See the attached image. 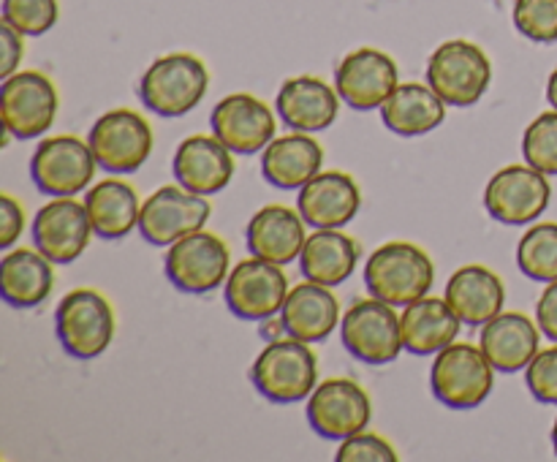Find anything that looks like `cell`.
<instances>
[{
	"label": "cell",
	"mask_w": 557,
	"mask_h": 462,
	"mask_svg": "<svg viewBox=\"0 0 557 462\" xmlns=\"http://www.w3.org/2000/svg\"><path fill=\"white\" fill-rule=\"evenodd\" d=\"M435 283V264L419 245L386 242L370 253L364 264V286L370 297H379L395 308L428 297Z\"/></svg>",
	"instance_id": "obj_1"
},
{
	"label": "cell",
	"mask_w": 557,
	"mask_h": 462,
	"mask_svg": "<svg viewBox=\"0 0 557 462\" xmlns=\"http://www.w3.org/2000/svg\"><path fill=\"white\" fill-rule=\"evenodd\" d=\"M319 380V362L310 342L297 337H275L261 348L250 367V384L261 397L277 405H292L313 395Z\"/></svg>",
	"instance_id": "obj_2"
},
{
	"label": "cell",
	"mask_w": 557,
	"mask_h": 462,
	"mask_svg": "<svg viewBox=\"0 0 557 462\" xmlns=\"http://www.w3.org/2000/svg\"><path fill=\"white\" fill-rule=\"evenodd\" d=\"M210 74L196 54L172 52L152 60L139 79V98L161 117H183L207 96Z\"/></svg>",
	"instance_id": "obj_3"
},
{
	"label": "cell",
	"mask_w": 557,
	"mask_h": 462,
	"mask_svg": "<svg viewBox=\"0 0 557 462\" xmlns=\"http://www.w3.org/2000/svg\"><path fill=\"white\" fill-rule=\"evenodd\" d=\"M430 386L441 405L468 411V408H479L490 397L495 386V367L482 346L455 340L444 351L435 353Z\"/></svg>",
	"instance_id": "obj_4"
},
{
	"label": "cell",
	"mask_w": 557,
	"mask_h": 462,
	"mask_svg": "<svg viewBox=\"0 0 557 462\" xmlns=\"http://www.w3.org/2000/svg\"><path fill=\"white\" fill-rule=\"evenodd\" d=\"M54 332L69 357L90 362L107 351L114 337L112 304L92 288H76L60 299Z\"/></svg>",
	"instance_id": "obj_5"
},
{
	"label": "cell",
	"mask_w": 557,
	"mask_h": 462,
	"mask_svg": "<svg viewBox=\"0 0 557 462\" xmlns=\"http://www.w3.org/2000/svg\"><path fill=\"white\" fill-rule=\"evenodd\" d=\"M493 65L479 43L455 38L444 41L428 63V85L449 107H473L487 92Z\"/></svg>",
	"instance_id": "obj_6"
},
{
	"label": "cell",
	"mask_w": 557,
	"mask_h": 462,
	"mask_svg": "<svg viewBox=\"0 0 557 462\" xmlns=\"http://www.w3.org/2000/svg\"><path fill=\"white\" fill-rule=\"evenodd\" d=\"M343 346L357 362L373 364H392L403 346V326L400 315L395 313V304L384 302L379 297L359 299L348 308V313L341 319Z\"/></svg>",
	"instance_id": "obj_7"
},
{
	"label": "cell",
	"mask_w": 557,
	"mask_h": 462,
	"mask_svg": "<svg viewBox=\"0 0 557 462\" xmlns=\"http://www.w3.org/2000/svg\"><path fill=\"white\" fill-rule=\"evenodd\" d=\"M87 141H90L98 166L112 174H134L150 158L156 136L139 112L112 109L92 123Z\"/></svg>",
	"instance_id": "obj_8"
},
{
	"label": "cell",
	"mask_w": 557,
	"mask_h": 462,
	"mask_svg": "<svg viewBox=\"0 0 557 462\" xmlns=\"http://www.w3.org/2000/svg\"><path fill=\"white\" fill-rule=\"evenodd\" d=\"M0 114L3 130L20 141L38 139L52 128L58 114V90L52 79L38 71H16L5 76L0 87Z\"/></svg>",
	"instance_id": "obj_9"
},
{
	"label": "cell",
	"mask_w": 557,
	"mask_h": 462,
	"mask_svg": "<svg viewBox=\"0 0 557 462\" xmlns=\"http://www.w3.org/2000/svg\"><path fill=\"white\" fill-rule=\"evenodd\" d=\"M228 261H232L228 245L218 234L199 228V232L169 245L163 270L177 291L201 297V294L215 291L226 280Z\"/></svg>",
	"instance_id": "obj_10"
},
{
	"label": "cell",
	"mask_w": 557,
	"mask_h": 462,
	"mask_svg": "<svg viewBox=\"0 0 557 462\" xmlns=\"http://www.w3.org/2000/svg\"><path fill=\"white\" fill-rule=\"evenodd\" d=\"M553 199V185L547 174L533 168L531 163H511L500 172L493 174V179L484 188V207L490 217H495L504 226H525L533 223Z\"/></svg>",
	"instance_id": "obj_11"
},
{
	"label": "cell",
	"mask_w": 557,
	"mask_h": 462,
	"mask_svg": "<svg viewBox=\"0 0 557 462\" xmlns=\"http://www.w3.org/2000/svg\"><path fill=\"white\" fill-rule=\"evenodd\" d=\"M98 161L90 141L79 136H52L36 147L30 158V177L41 193L74 196L96 177Z\"/></svg>",
	"instance_id": "obj_12"
},
{
	"label": "cell",
	"mask_w": 557,
	"mask_h": 462,
	"mask_svg": "<svg viewBox=\"0 0 557 462\" xmlns=\"http://www.w3.org/2000/svg\"><path fill=\"white\" fill-rule=\"evenodd\" d=\"M210 201L190 193L183 185H163L141 204L139 232L156 248H169L177 239L205 228L210 221Z\"/></svg>",
	"instance_id": "obj_13"
},
{
	"label": "cell",
	"mask_w": 557,
	"mask_h": 462,
	"mask_svg": "<svg viewBox=\"0 0 557 462\" xmlns=\"http://www.w3.org/2000/svg\"><path fill=\"white\" fill-rule=\"evenodd\" d=\"M373 419L370 395L351 378H330L308 400V422L326 440H346L368 429Z\"/></svg>",
	"instance_id": "obj_14"
},
{
	"label": "cell",
	"mask_w": 557,
	"mask_h": 462,
	"mask_svg": "<svg viewBox=\"0 0 557 462\" xmlns=\"http://www.w3.org/2000/svg\"><path fill=\"white\" fill-rule=\"evenodd\" d=\"M288 277L281 264L264 259L239 261L226 277V304L237 319L267 321L283 310Z\"/></svg>",
	"instance_id": "obj_15"
},
{
	"label": "cell",
	"mask_w": 557,
	"mask_h": 462,
	"mask_svg": "<svg viewBox=\"0 0 557 462\" xmlns=\"http://www.w3.org/2000/svg\"><path fill=\"white\" fill-rule=\"evenodd\" d=\"M33 242L54 264H71L79 259L90 245L92 228L85 201H74L71 196H54V201L44 204L33 217Z\"/></svg>",
	"instance_id": "obj_16"
},
{
	"label": "cell",
	"mask_w": 557,
	"mask_h": 462,
	"mask_svg": "<svg viewBox=\"0 0 557 462\" xmlns=\"http://www.w3.org/2000/svg\"><path fill=\"white\" fill-rule=\"evenodd\" d=\"M400 85L397 63L386 52L362 47L346 54L335 68V87L343 101L359 112L384 107L386 98Z\"/></svg>",
	"instance_id": "obj_17"
},
{
	"label": "cell",
	"mask_w": 557,
	"mask_h": 462,
	"mask_svg": "<svg viewBox=\"0 0 557 462\" xmlns=\"http://www.w3.org/2000/svg\"><path fill=\"white\" fill-rule=\"evenodd\" d=\"M212 134L239 155H253L275 139L277 120L261 98L250 92H232L221 98L210 114Z\"/></svg>",
	"instance_id": "obj_18"
},
{
	"label": "cell",
	"mask_w": 557,
	"mask_h": 462,
	"mask_svg": "<svg viewBox=\"0 0 557 462\" xmlns=\"http://www.w3.org/2000/svg\"><path fill=\"white\" fill-rule=\"evenodd\" d=\"M172 172L174 179L190 193H221L234 177V150L223 145L215 134L188 136L174 150Z\"/></svg>",
	"instance_id": "obj_19"
},
{
	"label": "cell",
	"mask_w": 557,
	"mask_h": 462,
	"mask_svg": "<svg viewBox=\"0 0 557 462\" xmlns=\"http://www.w3.org/2000/svg\"><path fill=\"white\" fill-rule=\"evenodd\" d=\"M362 193L351 174L321 172L299 188L297 210L313 228H343L357 217Z\"/></svg>",
	"instance_id": "obj_20"
},
{
	"label": "cell",
	"mask_w": 557,
	"mask_h": 462,
	"mask_svg": "<svg viewBox=\"0 0 557 462\" xmlns=\"http://www.w3.org/2000/svg\"><path fill=\"white\" fill-rule=\"evenodd\" d=\"M341 101L337 87H330L319 76H292L277 90L275 107L288 128L313 134V130H324L335 123Z\"/></svg>",
	"instance_id": "obj_21"
},
{
	"label": "cell",
	"mask_w": 557,
	"mask_h": 462,
	"mask_svg": "<svg viewBox=\"0 0 557 462\" xmlns=\"http://www.w3.org/2000/svg\"><path fill=\"white\" fill-rule=\"evenodd\" d=\"M305 217L299 210H292L286 204H267L250 217L248 232V250L256 259L272 261V264H292L299 259L305 248Z\"/></svg>",
	"instance_id": "obj_22"
},
{
	"label": "cell",
	"mask_w": 557,
	"mask_h": 462,
	"mask_svg": "<svg viewBox=\"0 0 557 462\" xmlns=\"http://www.w3.org/2000/svg\"><path fill=\"white\" fill-rule=\"evenodd\" d=\"M324 166V147L305 130L277 136L261 152V174L272 188H305Z\"/></svg>",
	"instance_id": "obj_23"
},
{
	"label": "cell",
	"mask_w": 557,
	"mask_h": 462,
	"mask_svg": "<svg viewBox=\"0 0 557 462\" xmlns=\"http://www.w3.org/2000/svg\"><path fill=\"white\" fill-rule=\"evenodd\" d=\"M337 321H341V302L330 291V286L308 280L288 291L277 324L288 337L321 342L335 332Z\"/></svg>",
	"instance_id": "obj_24"
},
{
	"label": "cell",
	"mask_w": 557,
	"mask_h": 462,
	"mask_svg": "<svg viewBox=\"0 0 557 462\" xmlns=\"http://www.w3.org/2000/svg\"><path fill=\"white\" fill-rule=\"evenodd\" d=\"M444 297L462 324L479 326L504 313L506 286L490 266L468 264L449 277Z\"/></svg>",
	"instance_id": "obj_25"
},
{
	"label": "cell",
	"mask_w": 557,
	"mask_h": 462,
	"mask_svg": "<svg viewBox=\"0 0 557 462\" xmlns=\"http://www.w3.org/2000/svg\"><path fill=\"white\" fill-rule=\"evenodd\" d=\"M400 326L406 351L413 357H430L457 340L462 321L446 302V297H422L406 304L400 313Z\"/></svg>",
	"instance_id": "obj_26"
},
{
	"label": "cell",
	"mask_w": 557,
	"mask_h": 462,
	"mask_svg": "<svg viewBox=\"0 0 557 462\" xmlns=\"http://www.w3.org/2000/svg\"><path fill=\"white\" fill-rule=\"evenodd\" d=\"M539 332L525 313H498L484 324L479 346L498 373H520L539 353Z\"/></svg>",
	"instance_id": "obj_27"
},
{
	"label": "cell",
	"mask_w": 557,
	"mask_h": 462,
	"mask_svg": "<svg viewBox=\"0 0 557 462\" xmlns=\"http://www.w3.org/2000/svg\"><path fill=\"white\" fill-rule=\"evenodd\" d=\"M359 242L341 228H315L299 253V266L308 280L321 286H341L359 264Z\"/></svg>",
	"instance_id": "obj_28"
},
{
	"label": "cell",
	"mask_w": 557,
	"mask_h": 462,
	"mask_svg": "<svg viewBox=\"0 0 557 462\" xmlns=\"http://www.w3.org/2000/svg\"><path fill=\"white\" fill-rule=\"evenodd\" d=\"M381 120L397 136H424L446 120V101L430 85L403 82L381 107Z\"/></svg>",
	"instance_id": "obj_29"
},
{
	"label": "cell",
	"mask_w": 557,
	"mask_h": 462,
	"mask_svg": "<svg viewBox=\"0 0 557 462\" xmlns=\"http://www.w3.org/2000/svg\"><path fill=\"white\" fill-rule=\"evenodd\" d=\"M54 261H49L41 250L16 248L9 250L0 261V288L11 308H36L52 294Z\"/></svg>",
	"instance_id": "obj_30"
},
{
	"label": "cell",
	"mask_w": 557,
	"mask_h": 462,
	"mask_svg": "<svg viewBox=\"0 0 557 462\" xmlns=\"http://www.w3.org/2000/svg\"><path fill=\"white\" fill-rule=\"evenodd\" d=\"M85 207L92 228L103 239H120L139 226V196L123 179H103L87 188Z\"/></svg>",
	"instance_id": "obj_31"
},
{
	"label": "cell",
	"mask_w": 557,
	"mask_h": 462,
	"mask_svg": "<svg viewBox=\"0 0 557 462\" xmlns=\"http://www.w3.org/2000/svg\"><path fill=\"white\" fill-rule=\"evenodd\" d=\"M517 264L531 280H557V223H536L522 234L517 245Z\"/></svg>",
	"instance_id": "obj_32"
},
{
	"label": "cell",
	"mask_w": 557,
	"mask_h": 462,
	"mask_svg": "<svg viewBox=\"0 0 557 462\" xmlns=\"http://www.w3.org/2000/svg\"><path fill=\"white\" fill-rule=\"evenodd\" d=\"M522 155L539 172L557 174V109L539 114L528 125L522 136Z\"/></svg>",
	"instance_id": "obj_33"
},
{
	"label": "cell",
	"mask_w": 557,
	"mask_h": 462,
	"mask_svg": "<svg viewBox=\"0 0 557 462\" xmlns=\"http://www.w3.org/2000/svg\"><path fill=\"white\" fill-rule=\"evenodd\" d=\"M58 0H3V22L22 36H44L58 25Z\"/></svg>",
	"instance_id": "obj_34"
},
{
	"label": "cell",
	"mask_w": 557,
	"mask_h": 462,
	"mask_svg": "<svg viewBox=\"0 0 557 462\" xmlns=\"http://www.w3.org/2000/svg\"><path fill=\"white\" fill-rule=\"evenodd\" d=\"M515 27L536 43L557 41V0H515Z\"/></svg>",
	"instance_id": "obj_35"
},
{
	"label": "cell",
	"mask_w": 557,
	"mask_h": 462,
	"mask_svg": "<svg viewBox=\"0 0 557 462\" xmlns=\"http://www.w3.org/2000/svg\"><path fill=\"white\" fill-rule=\"evenodd\" d=\"M525 384L539 402L557 405V342L533 357L525 367Z\"/></svg>",
	"instance_id": "obj_36"
},
{
	"label": "cell",
	"mask_w": 557,
	"mask_h": 462,
	"mask_svg": "<svg viewBox=\"0 0 557 462\" xmlns=\"http://www.w3.org/2000/svg\"><path fill=\"white\" fill-rule=\"evenodd\" d=\"M397 451L389 440L373 433H357L346 438L337 449V462H395Z\"/></svg>",
	"instance_id": "obj_37"
},
{
	"label": "cell",
	"mask_w": 557,
	"mask_h": 462,
	"mask_svg": "<svg viewBox=\"0 0 557 462\" xmlns=\"http://www.w3.org/2000/svg\"><path fill=\"white\" fill-rule=\"evenodd\" d=\"M22 228H25V212L14 196H0V248L11 250V245L20 239Z\"/></svg>",
	"instance_id": "obj_38"
},
{
	"label": "cell",
	"mask_w": 557,
	"mask_h": 462,
	"mask_svg": "<svg viewBox=\"0 0 557 462\" xmlns=\"http://www.w3.org/2000/svg\"><path fill=\"white\" fill-rule=\"evenodd\" d=\"M0 47H3V60H0V76L16 74V65L22 63V54H25V41H22V33L16 27H11L9 22L0 25Z\"/></svg>",
	"instance_id": "obj_39"
},
{
	"label": "cell",
	"mask_w": 557,
	"mask_h": 462,
	"mask_svg": "<svg viewBox=\"0 0 557 462\" xmlns=\"http://www.w3.org/2000/svg\"><path fill=\"white\" fill-rule=\"evenodd\" d=\"M536 324H539V329L544 332V337H547V340L557 342V280L549 283V286L544 288L542 297H539Z\"/></svg>",
	"instance_id": "obj_40"
},
{
	"label": "cell",
	"mask_w": 557,
	"mask_h": 462,
	"mask_svg": "<svg viewBox=\"0 0 557 462\" xmlns=\"http://www.w3.org/2000/svg\"><path fill=\"white\" fill-rule=\"evenodd\" d=\"M547 101L553 103V109H557V68L549 74V82H547Z\"/></svg>",
	"instance_id": "obj_41"
},
{
	"label": "cell",
	"mask_w": 557,
	"mask_h": 462,
	"mask_svg": "<svg viewBox=\"0 0 557 462\" xmlns=\"http://www.w3.org/2000/svg\"><path fill=\"white\" fill-rule=\"evenodd\" d=\"M553 449H555V454H557V419H555V424H553Z\"/></svg>",
	"instance_id": "obj_42"
}]
</instances>
